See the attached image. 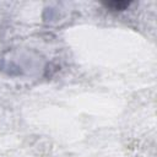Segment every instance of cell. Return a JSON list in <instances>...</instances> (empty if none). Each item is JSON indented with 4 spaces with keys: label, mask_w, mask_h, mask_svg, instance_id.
Masks as SVG:
<instances>
[{
    "label": "cell",
    "mask_w": 157,
    "mask_h": 157,
    "mask_svg": "<svg viewBox=\"0 0 157 157\" xmlns=\"http://www.w3.org/2000/svg\"><path fill=\"white\" fill-rule=\"evenodd\" d=\"M131 4H132L131 1H126V0H113V1L103 2V6L105 9H109L110 11H124Z\"/></svg>",
    "instance_id": "6da1fadb"
}]
</instances>
